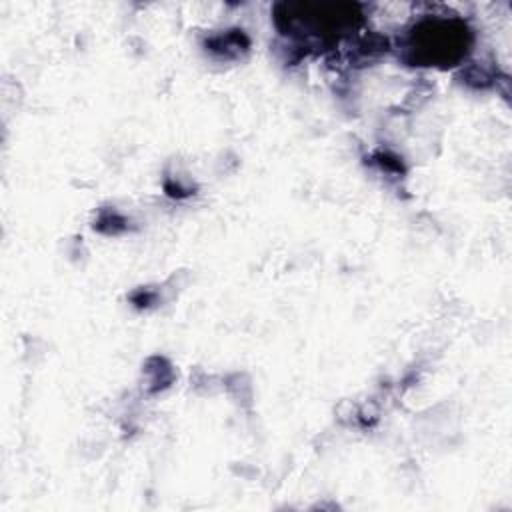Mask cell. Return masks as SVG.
<instances>
[{
    "label": "cell",
    "mask_w": 512,
    "mask_h": 512,
    "mask_svg": "<svg viewBox=\"0 0 512 512\" xmlns=\"http://www.w3.org/2000/svg\"><path fill=\"white\" fill-rule=\"evenodd\" d=\"M466 36V28L454 20H432L418 26V32L412 34L410 48L426 56L428 62H450L454 56L460 54L462 46L466 48Z\"/></svg>",
    "instance_id": "1"
}]
</instances>
